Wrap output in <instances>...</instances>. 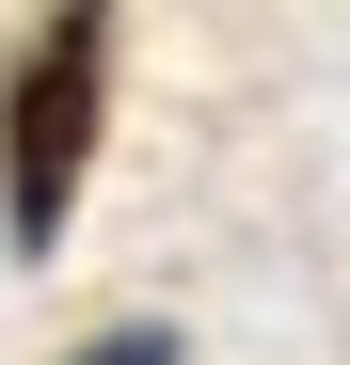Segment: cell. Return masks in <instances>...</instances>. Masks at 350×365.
Instances as JSON below:
<instances>
[{
	"label": "cell",
	"instance_id": "1",
	"mask_svg": "<svg viewBox=\"0 0 350 365\" xmlns=\"http://www.w3.org/2000/svg\"><path fill=\"white\" fill-rule=\"evenodd\" d=\"M111 16H128V0H48V32L16 48V80H0V222H16L32 255L80 207V159H96V111H111Z\"/></svg>",
	"mask_w": 350,
	"mask_h": 365
},
{
	"label": "cell",
	"instance_id": "2",
	"mask_svg": "<svg viewBox=\"0 0 350 365\" xmlns=\"http://www.w3.org/2000/svg\"><path fill=\"white\" fill-rule=\"evenodd\" d=\"M64 365H175V334H159V318H111V334H80Z\"/></svg>",
	"mask_w": 350,
	"mask_h": 365
}]
</instances>
